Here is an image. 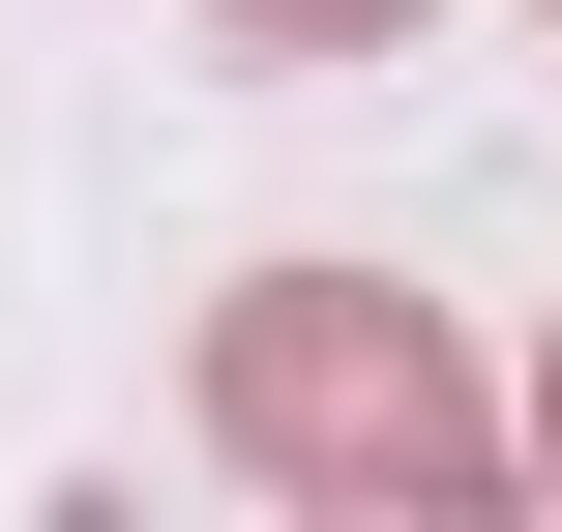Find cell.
<instances>
[{
    "label": "cell",
    "instance_id": "obj_1",
    "mask_svg": "<svg viewBox=\"0 0 562 532\" xmlns=\"http://www.w3.org/2000/svg\"><path fill=\"white\" fill-rule=\"evenodd\" d=\"M207 444H237L267 503H474V474H504V415L445 385V326L356 296V267H267V296L207 326Z\"/></svg>",
    "mask_w": 562,
    "mask_h": 532
},
{
    "label": "cell",
    "instance_id": "obj_2",
    "mask_svg": "<svg viewBox=\"0 0 562 532\" xmlns=\"http://www.w3.org/2000/svg\"><path fill=\"white\" fill-rule=\"evenodd\" d=\"M207 30H267V59H385L415 0H207Z\"/></svg>",
    "mask_w": 562,
    "mask_h": 532
},
{
    "label": "cell",
    "instance_id": "obj_3",
    "mask_svg": "<svg viewBox=\"0 0 562 532\" xmlns=\"http://www.w3.org/2000/svg\"><path fill=\"white\" fill-rule=\"evenodd\" d=\"M504 444H533V474H562V355H533V415H504Z\"/></svg>",
    "mask_w": 562,
    "mask_h": 532
}]
</instances>
